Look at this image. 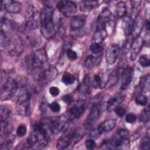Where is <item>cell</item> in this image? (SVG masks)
Returning <instances> with one entry per match:
<instances>
[{"label":"cell","instance_id":"obj_1","mask_svg":"<svg viewBox=\"0 0 150 150\" xmlns=\"http://www.w3.org/2000/svg\"><path fill=\"white\" fill-rule=\"evenodd\" d=\"M49 133H52L49 121H42L36 123L33 130L27 139L29 148L33 149L42 148L47 145L49 140Z\"/></svg>","mask_w":150,"mask_h":150},{"label":"cell","instance_id":"obj_2","mask_svg":"<svg viewBox=\"0 0 150 150\" xmlns=\"http://www.w3.org/2000/svg\"><path fill=\"white\" fill-rule=\"evenodd\" d=\"M54 9L50 6H45L40 13V32L47 39L52 38L56 34V29L53 21Z\"/></svg>","mask_w":150,"mask_h":150},{"label":"cell","instance_id":"obj_3","mask_svg":"<svg viewBox=\"0 0 150 150\" xmlns=\"http://www.w3.org/2000/svg\"><path fill=\"white\" fill-rule=\"evenodd\" d=\"M17 82L9 77L5 71H1L0 97L2 101L8 100L16 93L18 90Z\"/></svg>","mask_w":150,"mask_h":150},{"label":"cell","instance_id":"obj_4","mask_svg":"<svg viewBox=\"0 0 150 150\" xmlns=\"http://www.w3.org/2000/svg\"><path fill=\"white\" fill-rule=\"evenodd\" d=\"M47 60V54L43 47L35 49L28 56V66L33 70H39L46 64Z\"/></svg>","mask_w":150,"mask_h":150},{"label":"cell","instance_id":"obj_5","mask_svg":"<svg viewBox=\"0 0 150 150\" xmlns=\"http://www.w3.org/2000/svg\"><path fill=\"white\" fill-rule=\"evenodd\" d=\"M30 93L26 88H22L17 97L16 110L18 113L23 116H27L30 113Z\"/></svg>","mask_w":150,"mask_h":150},{"label":"cell","instance_id":"obj_6","mask_svg":"<svg viewBox=\"0 0 150 150\" xmlns=\"http://www.w3.org/2000/svg\"><path fill=\"white\" fill-rule=\"evenodd\" d=\"M38 71L37 80L41 85L49 84L54 80L59 74L57 69L53 66H44Z\"/></svg>","mask_w":150,"mask_h":150},{"label":"cell","instance_id":"obj_7","mask_svg":"<svg viewBox=\"0 0 150 150\" xmlns=\"http://www.w3.org/2000/svg\"><path fill=\"white\" fill-rule=\"evenodd\" d=\"M40 12L33 5H29L25 13V25L29 30H35L40 26Z\"/></svg>","mask_w":150,"mask_h":150},{"label":"cell","instance_id":"obj_8","mask_svg":"<svg viewBox=\"0 0 150 150\" xmlns=\"http://www.w3.org/2000/svg\"><path fill=\"white\" fill-rule=\"evenodd\" d=\"M81 137L82 135L79 134L76 129L71 131L59 138L56 144V148L57 149H66L70 145L80 141Z\"/></svg>","mask_w":150,"mask_h":150},{"label":"cell","instance_id":"obj_9","mask_svg":"<svg viewBox=\"0 0 150 150\" xmlns=\"http://www.w3.org/2000/svg\"><path fill=\"white\" fill-rule=\"evenodd\" d=\"M86 110V104L83 101L74 103L65 113L64 117L70 122L81 117Z\"/></svg>","mask_w":150,"mask_h":150},{"label":"cell","instance_id":"obj_10","mask_svg":"<svg viewBox=\"0 0 150 150\" xmlns=\"http://www.w3.org/2000/svg\"><path fill=\"white\" fill-rule=\"evenodd\" d=\"M49 124L51 132L58 134L67 130L69 122L63 116V117H59L49 121Z\"/></svg>","mask_w":150,"mask_h":150},{"label":"cell","instance_id":"obj_11","mask_svg":"<svg viewBox=\"0 0 150 150\" xmlns=\"http://www.w3.org/2000/svg\"><path fill=\"white\" fill-rule=\"evenodd\" d=\"M56 7L60 12L67 17L75 13L77 9V6L74 2L67 0L59 1Z\"/></svg>","mask_w":150,"mask_h":150},{"label":"cell","instance_id":"obj_12","mask_svg":"<svg viewBox=\"0 0 150 150\" xmlns=\"http://www.w3.org/2000/svg\"><path fill=\"white\" fill-rule=\"evenodd\" d=\"M120 46L118 45L111 44L106 50L105 58L107 64H113L117 60L120 54Z\"/></svg>","mask_w":150,"mask_h":150},{"label":"cell","instance_id":"obj_13","mask_svg":"<svg viewBox=\"0 0 150 150\" xmlns=\"http://www.w3.org/2000/svg\"><path fill=\"white\" fill-rule=\"evenodd\" d=\"M22 3L19 1L13 0H5L1 2V8L8 13H18L22 9Z\"/></svg>","mask_w":150,"mask_h":150},{"label":"cell","instance_id":"obj_14","mask_svg":"<svg viewBox=\"0 0 150 150\" xmlns=\"http://www.w3.org/2000/svg\"><path fill=\"white\" fill-rule=\"evenodd\" d=\"M104 106L100 103H97L94 104L91 111L89 113L87 120H86V125L87 127L92 125L100 117L103 111Z\"/></svg>","mask_w":150,"mask_h":150},{"label":"cell","instance_id":"obj_15","mask_svg":"<svg viewBox=\"0 0 150 150\" xmlns=\"http://www.w3.org/2000/svg\"><path fill=\"white\" fill-rule=\"evenodd\" d=\"M134 74V70L132 67L127 66L121 71L120 77L121 81V88L125 89L130 84Z\"/></svg>","mask_w":150,"mask_h":150},{"label":"cell","instance_id":"obj_16","mask_svg":"<svg viewBox=\"0 0 150 150\" xmlns=\"http://www.w3.org/2000/svg\"><path fill=\"white\" fill-rule=\"evenodd\" d=\"M144 43L143 39L140 36H138L134 39L131 47L129 57L131 61H134L136 59L143 47Z\"/></svg>","mask_w":150,"mask_h":150},{"label":"cell","instance_id":"obj_17","mask_svg":"<svg viewBox=\"0 0 150 150\" xmlns=\"http://www.w3.org/2000/svg\"><path fill=\"white\" fill-rule=\"evenodd\" d=\"M107 35L106 25L97 24L96 29L91 40L92 43L100 44L105 39Z\"/></svg>","mask_w":150,"mask_h":150},{"label":"cell","instance_id":"obj_18","mask_svg":"<svg viewBox=\"0 0 150 150\" xmlns=\"http://www.w3.org/2000/svg\"><path fill=\"white\" fill-rule=\"evenodd\" d=\"M101 57V54L100 53H93L89 55L85 61L86 67L90 70L96 68L100 63Z\"/></svg>","mask_w":150,"mask_h":150},{"label":"cell","instance_id":"obj_19","mask_svg":"<svg viewBox=\"0 0 150 150\" xmlns=\"http://www.w3.org/2000/svg\"><path fill=\"white\" fill-rule=\"evenodd\" d=\"M86 16L84 15L73 16L70 22V27L72 30H77L81 28L85 24Z\"/></svg>","mask_w":150,"mask_h":150},{"label":"cell","instance_id":"obj_20","mask_svg":"<svg viewBox=\"0 0 150 150\" xmlns=\"http://www.w3.org/2000/svg\"><path fill=\"white\" fill-rule=\"evenodd\" d=\"M116 121L114 119H108L103 122L97 128V131L99 134L106 133L111 131L115 126Z\"/></svg>","mask_w":150,"mask_h":150},{"label":"cell","instance_id":"obj_21","mask_svg":"<svg viewBox=\"0 0 150 150\" xmlns=\"http://www.w3.org/2000/svg\"><path fill=\"white\" fill-rule=\"evenodd\" d=\"M144 25V21L142 18L139 15H137L135 18V19L133 21L132 34L133 35L134 38L139 36V33L141 32L142 30Z\"/></svg>","mask_w":150,"mask_h":150},{"label":"cell","instance_id":"obj_22","mask_svg":"<svg viewBox=\"0 0 150 150\" xmlns=\"http://www.w3.org/2000/svg\"><path fill=\"white\" fill-rule=\"evenodd\" d=\"M124 98V96L121 94H118L109 99L107 104V110L110 112L114 110L116 107L118 106L123 101Z\"/></svg>","mask_w":150,"mask_h":150},{"label":"cell","instance_id":"obj_23","mask_svg":"<svg viewBox=\"0 0 150 150\" xmlns=\"http://www.w3.org/2000/svg\"><path fill=\"white\" fill-rule=\"evenodd\" d=\"M111 12L108 8H104L97 18V24L106 25L111 20Z\"/></svg>","mask_w":150,"mask_h":150},{"label":"cell","instance_id":"obj_24","mask_svg":"<svg viewBox=\"0 0 150 150\" xmlns=\"http://www.w3.org/2000/svg\"><path fill=\"white\" fill-rule=\"evenodd\" d=\"M99 2L97 1H83L80 3V9L83 12H89L94 8L98 6Z\"/></svg>","mask_w":150,"mask_h":150},{"label":"cell","instance_id":"obj_25","mask_svg":"<svg viewBox=\"0 0 150 150\" xmlns=\"http://www.w3.org/2000/svg\"><path fill=\"white\" fill-rule=\"evenodd\" d=\"M1 149L7 150L12 146L13 143L15 141V137L11 134H9L5 138L1 139Z\"/></svg>","mask_w":150,"mask_h":150},{"label":"cell","instance_id":"obj_26","mask_svg":"<svg viewBox=\"0 0 150 150\" xmlns=\"http://www.w3.org/2000/svg\"><path fill=\"white\" fill-rule=\"evenodd\" d=\"M133 21L134 20L130 16H125L123 20L122 28L127 36H129L132 34Z\"/></svg>","mask_w":150,"mask_h":150},{"label":"cell","instance_id":"obj_27","mask_svg":"<svg viewBox=\"0 0 150 150\" xmlns=\"http://www.w3.org/2000/svg\"><path fill=\"white\" fill-rule=\"evenodd\" d=\"M139 86V88L142 92L146 93L149 91L150 77L149 74H146L141 78Z\"/></svg>","mask_w":150,"mask_h":150},{"label":"cell","instance_id":"obj_28","mask_svg":"<svg viewBox=\"0 0 150 150\" xmlns=\"http://www.w3.org/2000/svg\"><path fill=\"white\" fill-rule=\"evenodd\" d=\"M78 92L80 94L86 96L90 93V79L88 76H86L84 81L79 86Z\"/></svg>","mask_w":150,"mask_h":150},{"label":"cell","instance_id":"obj_29","mask_svg":"<svg viewBox=\"0 0 150 150\" xmlns=\"http://www.w3.org/2000/svg\"><path fill=\"white\" fill-rule=\"evenodd\" d=\"M115 146L118 149L127 150L130 148V142L126 138H120L115 142Z\"/></svg>","mask_w":150,"mask_h":150},{"label":"cell","instance_id":"obj_30","mask_svg":"<svg viewBox=\"0 0 150 150\" xmlns=\"http://www.w3.org/2000/svg\"><path fill=\"white\" fill-rule=\"evenodd\" d=\"M127 13L126 5L124 2H119L116 5V13L118 18H123Z\"/></svg>","mask_w":150,"mask_h":150},{"label":"cell","instance_id":"obj_31","mask_svg":"<svg viewBox=\"0 0 150 150\" xmlns=\"http://www.w3.org/2000/svg\"><path fill=\"white\" fill-rule=\"evenodd\" d=\"M141 2L139 1H131V16L130 17L133 19L134 18H135L137 15V13L139 12V8L141 6Z\"/></svg>","mask_w":150,"mask_h":150},{"label":"cell","instance_id":"obj_32","mask_svg":"<svg viewBox=\"0 0 150 150\" xmlns=\"http://www.w3.org/2000/svg\"><path fill=\"white\" fill-rule=\"evenodd\" d=\"M0 118L1 121H9L11 115V111L5 105H1L0 109Z\"/></svg>","mask_w":150,"mask_h":150},{"label":"cell","instance_id":"obj_33","mask_svg":"<svg viewBox=\"0 0 150 150\" xmlns=\"http://www.w3.org/2000/svg\"><path fill=\"white\" fill-rule=\"evenodd\" d=\"M75 77L72 74L66 72L63 74L62 79V82L66 85H71L75 82Z\"/></svg>","mask_w":150,"mask_h":150},{"label":"cell","instance_id":"obj_34","mask_svg":"<svg viewBox=\"0 0 150 150\" xmlns=\"http://www.w3.org/2000/svg\"><path fill=\"white\" fill-rule=\"evenodd\" d=\"M135 101L137 104L144 106L146 105L148 103V97L144 94H138L135 98Z\"/></svg>","mask_w":150,"mask_h":150},{"label":"cell","instance_id":"obj_35","mask_svg":"<svg viewBox=\"0 0 150 150\" xmlns=\"http://www.w3.org/2000/svg\"><path fill=\"white\" fill-rule=\"evenodd\" d=\"M103 79L100 74H95L93 77L92 81V84L95 88L103 87Z\"/></svg>","mask_w":150,"mask_h":150},{"label":"cell","instance_id":"obj_36","mask_svg":"<svg viewBox=\"0 0 150 150\" xmlns=\"http://www.w3.org/2000/svg\"><path fill=\"white\" fill-rule=\"evenodd\" d=\"M138 62L139 64L143 67H148L149 66L150 61L147 55L142 54L139 57Z\"/></svg>","mask_w":150,"mask_h":150},{"label":"cell","instance_id":"obj_37","mask_svg":"<svg viewBox=\"0 0 150 150\" xmlns=\"http://www.w3.org/2000/svg\"><path fill=\"white\" fill-rule=\"evenodd\" d=\"M150 146V139L149 136H146L144 137L140 143H139V148L142 149H149Z\"/></svg>","mask_w":150,"mask_h":150},{"label":"cell","instance_id":"obj_38","mask_svg":"<svg viewBox=\"0 0 150 150\" xmlns=\"http://www.w3.org/2000/svg\"><path fill=\"white\" fill-rule=\"evenodd\" d=\"M27 128L26 126L24 124L19 125L16 129V134L19 137H22L26 134Z\"/></svg>","mask_w":150,"mask_h":150},{"label":"cell","instance_id":"obj_39","mask_svg":"<svg viewBox=\"0 0 150 150\" xmlns=\"http://www.w3.org/2000/svg\"><path fill=\"white\" fill-rule=\"evenodd\" d=\"M90 50L93 53H100L103 52V47L100 45V44L91 43L90 46Z\"/></svg>","mask_w":150,"mask_h":150},{"label":"cell","instance_id":"obj_40","mask_svg":"<svg viewBox=\"0 0 150 150\" xmlns=\"http://www.w3.org/2000/svg\"><path fill=\"white\" fill-rule=\"evenodd\" d=\"M149 106H148L142 113L140 117V120L142 122H146L149 121Z\"/></svg>","mask_w":150,"mask_h":150},{"label":"cell","instance_id":"obj_41","mask_svg":"<svg viewBox=\"0 0 150 150\" xmlns=\"http://www.w3.org/2000/svg\"><path fill=\"white\" fill-rule=\"evenodd\" d=\"M66 55L70 60H74L77 57V54L76 51L71 49H69L66 52Z\"/></svg>","mask_w":150,"mask_h":150},{"label":"cell","instance_id":"obj_42","mask_svg":"<svg viewBox=\"0 0 150 150\" xmlns=\"http://www.w3.org/2000/svg\"><path fill=\"white\" fill-rule=\"evenodd\" d=\"M49 108L50 109V110L52 111H53V112H58L60 110V105L56 101H54V102H52V103H50L49 104Z\"/></svg>","mask_w":150,"mask_h":150},{"label":"cell","instance_id":"obj_43","mask_svg":"<svg viewBox=\"0 0 150 150\" xmlns=\"http://www.w3.org/2000/svg\"><path fill=\"white\" fill-rule=\"evenodd\" d=\"M85 145L87 149H93L94 148H96L97 144L95 142V141H94L93 139H87L86 140V142H85Z\"/></svg>","mask_w":150,"mask_h":150},{"label":"cell","instance_id":"obj_44","mask_svg":"<svg viewBox=\"0 0 150 150\" xmlns=\"http://www.w3.org/2000/svg\"><path fill=\"white\" fill-rule=\"evenodd\" d=\"M114 111L115 113L116 114V115H117L118 116H119L120 117H123L125 114V110L123 107H122L120 105L114 108Z\"/></svg>","mask_w":150,"mask_h":150},{"label":"cell","instance_id":"obj_45","mask_svg":"<svg viewBox=\"0 0 150 150\" xmlns=\"http://www.w3.org/2000/svg\"><path fill=\"white\" fill-rule=\"evenodd\" d=\"M137 120V117L134 114H128L125 116V121L129 124L134 123Z\"/></svg>","mask_w":150,"mask_h":150},{"label":"cell","instance_id":"obj_46","mask_svg":"<svg viewBox=\"0 0 150 150\" xmlns=\"http://www.w3.org/2000/svg\"><path fill=\"white\" fill-rule=\"evenodd\" d=\"M49 92L51 96H52L53 97H56L59 94L60 90L57 87L52 86V87H50V88L49 90Z\"/></svg>","mask_w":150,"mask_h":150},{"label":"cell","instance_id":"obj_47","mask_svg":"<svg viewBox=\"0 0 150 150\" xmlns=\"http://www.w3.org/2000/svg\"><path fill=\"white\" fill-rule=\"evenodd\" d=\"M128 131L126 129H121L118 132V135L120 137V138H125L128 135Z\"/></svg>","mask_w":150,"mask_h":150},{"label":"cell","instance_id":"obj_48","mask_svg":"<svg viewBox=\"0 0 150 150\" xmlns=\"http://www.w3.org/2000/svg\"><path fill=\"white\" fill-rule=\"evenodd\" d=\"M62 100L67 103H71L73 101V97L70 94H65L63 96Z\"/></svg>","mask_w":150,"mask_h":150},{"label":"cell","instance_id":"obj_49","mask_svg":"<svg viewBox=\"0 0 150 150\" xmlns=\"http://www.w3.org/2000/svg\"><path fill=\"white\" fill-rule=\"evenodd\" d=\"M145 26H146V28L147 30L149 31V22L148 20L146 22V23H145Z\"/></svg>","mask_w":150,"mask_h":150}]
</instances>
